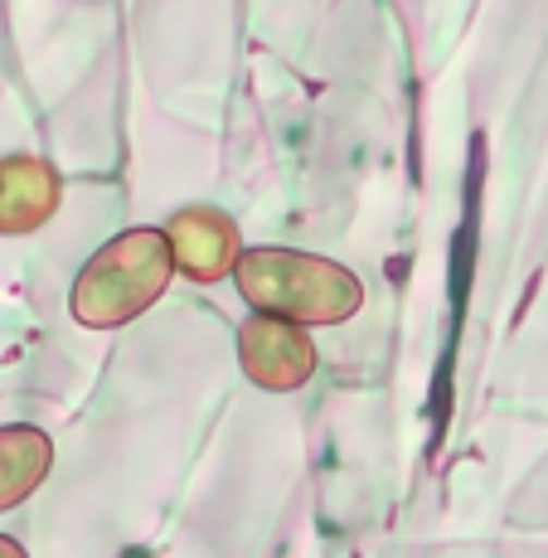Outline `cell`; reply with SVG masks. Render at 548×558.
<instances>
[{"label":"cell","mask_w":548,"mask_h":558,"mask_svg":"<svg viewBox=\"0 0 548 558\" xmlns=\"http://www.w3.org/2000/svg\"><path fill=\"white\" fill-rule=\"evenodd\" d=\"M175 248L170 233L156 223H136V229L107 239L98 253L83 263L78 282L69 292V311L83 330H117L150 311L170 292L175 277Z\"/></svg>","instance_id":"1"},{"label":"cell","mask_w":548,"mask_h":558,"mask_svg":"<svg viewBox=\"0 0 548 558\" xmlns=\"http://www.w3.org/2000/svg\"><path fill=\"white\" fill-rule=\"evenodd\" d=\"M233 282L253 311H272V316L301 320V326H340V320L360 316L364 306V282L345 263H330L320 253L272 248V243L243 248Z\"/></svg>","instance_id":"2"},{"label":"cell","mask_w":548,"mask_h":558,"mask_svg":"<svg viewBox=\"0 0 548 558\" xmlns=\"http://www.w3.org/2000/svg\"><path fill=\"white\" fill-rule=\"evenodd\" d=\"M239 364L243 374L267 393H296L316 374V345H310V326L272 311H253L239 326Z\"/></svg>","instance_id":"3"},{"label":"cell","mask_w":548,"mask_h":558,"mask_svg":"<svg viewBox=\"0 0 548 558\" xmlns=\"http://www.w3.org/2000/svg\"><path fill=\"white\" fill-rule=\"evenodd\" d=\"M166 233H170V248H175V267L199 287L233 277V267L243 257L239 223H233V214L214 209V204H185V209H175Z\"/></svg>","instance_id":"4"},{"label":"cell","mask_w":548,"mask_h":558,"mask_svg":"<svg viewBox=\"0 0 548 558\" xmlns=\"http://www.w3.org/2000/svg\"><path fill=\"white\" fill-rule=\"evenodd\" d=\"M59 170L39 156L0 160V233H35L59 209Z\"/></svg>","instance_id":"5"},{"label":"cell","mask_w":548,"mask_h":558,"mask_svg":"<svg viewBox=\"0 0 548 558\" xmlns=\"http://www.w3.org/2000/svg\"><path fill=\"white\" fill-rule=\"evenodd\" d=\"M49 466H53L49 433H39V427H29V423L0 427V510L35 496L39 481L49 476Z\"/></svg>","instance_id":"6"},{"label":"cell","mask_w":548,"mask_h":558,"mask_svg":"<svg viewBox=\"0 0 548 558\" xmlns=\"http://www.w3.org/2000/svg\"><path fill=\"white\" fill-rule=\"evenodd\" d=\"M0 554H15V558H20V554H25V549H20V544H15V539H0Z\"/></svg>","instance_id":"7"}]
</instances>
